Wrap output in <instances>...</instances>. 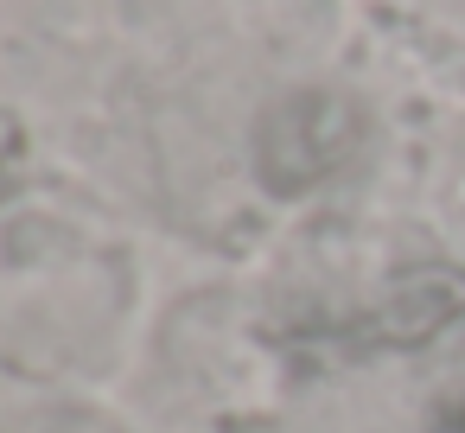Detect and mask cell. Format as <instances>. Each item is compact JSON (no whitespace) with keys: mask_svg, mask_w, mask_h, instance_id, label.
<instances>
[{"mask_svg":"<svg viewBox=\"0 0 465 433\" xmlns=\"http://www.w3.org/2000/svg\"><path fill=\"white\" fill-rule=\"evenodd\" d=\"M433 433H465V389H452L433 414Z\"/></svg>","mask_w":465,"mask_h":433,"instance_id":"4","label":"cell"},{"mask_svg":"<svg viewBox=\"0 0 465 433\" xmlns=\"http://www.w3.org/2000/svg\"><path fill=\"white\" fill-rule=\"evenodd\" d=\"M363 141V109L338 90H287L255 122V179L274 198L312 192Z\"/></svg>","mask_w":465,"mask_h":433,"instance_id":"1","label":"cell"},{"mask_svg":"<svg viewBox=\"0 0 465 433\" xmlns=\"http://www.w3.org/2000/svg\"><path fill=\"white\" fill-rule=\"evenodd\" d=\"M452 319H465V268H408L401 280H389V293L370 306L363 338L389 344V350H414L433 344Z\"/></svg>","mask_w":465,"mask_h":433,"instance_id":"2","label":"cell"},{"mask_svg":"<svg viewBox=\"0 0 465 433\" xmlns=\"http://www.w3.org/2000/svg\"><path fill=\"white\" fill-rule=\"evenodd\" d=\"M20 147H26V141H20V122H14L7 109H0V179H7V172L20 166Z\"/></svg>","mask_w":465,"mask_h":433,"instance_id":"3","label":"cell"}]
</instances>
